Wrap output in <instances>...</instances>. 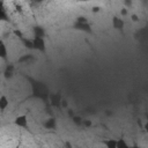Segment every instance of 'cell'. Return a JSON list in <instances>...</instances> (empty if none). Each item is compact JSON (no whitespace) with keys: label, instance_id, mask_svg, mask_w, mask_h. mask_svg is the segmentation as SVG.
<instances>
[{"label":"cell","instance_id":"cell-6","mask_svg":"<svg viewBox=\"0 0 148 148\" xmlns=\"http://www.w3.org/2000/svg\"><path fill=\"white\" fill-rule=\"evenodd\" d=\"M44 126H45V128H47V130H54V128L57 127L56 119H53V118L47 119V120L44 123Z\"/></svg>","mask_w":148,"mask_h":148},{"label":"cell","instance_id":"cell-9","mask_svg":"<svg viewBox=\"0 0 148 148\" xmlns=\"http://www.w3.org/2000/svg\"><path fill=\"white\" fill-rule=\"evenodd\" d=\"M0 57H1V59L7 58V49H6V45L3 42L0 43Z\"/></svg>","mask_w":148,"mask_h":148},{"label":"cell","instance_id":"cell-3","mask_svg":"<svg viewBox=\"0 0 148 148\" xmlns=\"http://www.w3.org/2000/svg\"><path fill=\"white\" fill-rule=\"evenodd\" d=\"M112 27L116 29V30H119V31H124V27H125V22H124V20L121 18V17H119V16H117V15H114L113 17H112Z\"/></svg>","mask_w":148,"mask_h":148},{"label":"cell","instance_id":"cell-4","mask_svg":"<svg viewBox=\"0 0 148 148\" xmlns=\"http://www.w3.org/2000/svg\"><path fill=\"white\" fill-rule=\"evenodd\" d=\"M14 124L17 127L21 128H27L28 127V117L25 114H20L14 119Z\"/></svg>","mask_w":148,"mask_h":148},{"label":"cell","instance_id":"cell-14","mask_svg":"<svg viewBox=\"0 0 148 148\" xmlns=\"http://www.w3.org/2000/svg\"><path fill=\"white\" fill-rule=\"evenodd\" d=\"M91 12H92V13H97V12H99V7H98V6H94V7L91 8Z\"/></svg>","mask_w":148,"mask_h":148},{"label":"cell","instance_id":"cell-11","mask_svg":"<svg viewBox=\"0 0 148 148\" xmlns=\"http://www.w3.org/2000/svg\"><path fill=\"white\" fill-rule=\"evenodd\" d=\"M128 145L125 142L124 139H118L117 140V148H127Z\"/></svg>","mask_w":148,"mask_h":148},{"label":"cell","instance_id":"cell-17","mask_svg":"<svg viewBox=\"0 0 148 148\" xmlns=\"http://www.w3.org/2000/svg\"><path fill=\"white\" fill-rule=\"evenodd\" d=\"M145 130H146V132L148 133V120H147V123L145 124Z\"/></svg>","mask_w":148,"mask_h":148},{"label":"cell","instance_id":"cell-12","mask_svg":"<svg viewBox=\"0 0 148 148\" xmlns=\"http://www.w3.org/2000/svg\"><path fill=\"white\" fill-rule=\"evenodd\" d=\"M73 121L76 124V125H81L83 123V120L80 118V117H73Z\"/></svg>","mask_w":148,"mask_h":148},{"label":"cell","instance_id":"cell-16","mask_svg":"<svg viewBox=\"0 0 148 148\" xmlns=\"http://www.w3.org/2000/svg\"><path fill=\"white\" fill-rule=\"evenodd\" d=\"M125 3H126L127 6H131V5H132V1H131V0H125Z\"/></svg>","mask_w":148,"mask_h":148},{"label":"cell","instance_id":"cell-5","mask_svg":"<svg viewBox=\"0 0 148 148\" xmlns=\"http://www.w3.org/2000/svg\"><path fill=\"white\" fill-rule=\"evenodd\" d=\"M8 105H9L8 98H7L5 95H1V96H0V110H1V111H5Z\"/></svg>","mask_w":148,"mask_h":148},{"label":"cell","instance_id":"cell-8","mask_svg":"<svg viewBox=\"0 0 148 148\" xmlns=\"http://www.w3.org/2000/svg\"><path fill=\"white\" fill-rule=\"evenodd\" d=\"M108 148H117V140L114 139H108L103 142Z\"/></svg>","mask_w":148,"mask_h":148},{"label":"cell","instance_id":"cell-2","mask_svg":"<svg viewBox=\"0 0 148 148\" xmlns=\"http://www.w3.org/2000/svg\"><path fill=\"white\" fill-rule=\"evenodd\" d=\"M32 42H34V49H36L37 51H40V52H45L46 46H45V39L44 38H42V37H34Z\"/></svg>","mask_w":148,"mask_h":148},{"label":"cell","instance_id":"cell-1","mask_svg":"<svg viewBox=\"0 0 148 148\" xmlns=\"http://www.w3.org/2000/svg\"><path fill=\"white\" fill-rule=\"evenodd\" d=\"M75 30L83 31V32H92V29L88 22V18L86 16H77L74 24H73Z\"/></svg>","mask_w":148,"mask_h":148},{"label":"cell","instance_id":"cell-13","mask_svg":"<svg viewBox=\"0 0 148 148\" xmlns=\"http://www.w3.org/2000/svg\"><path fill=\"white\" fill-rule=\"evenodd\" d=\"M131 20H132L133 22H138V21H139V16H138L136 14H132V15H131Z\"/></svg>","mask_w":148,"mask_h":148},{"label":"cell","instance_id":"cell-19","mask_svg":"<svg viewBox=\"0 0 148 148\" xmlns=\"http://www.w3.org/2000/svg\"><path fill=\"white\" fill-rule=\"evenodd\" d=\"M86 1H87V0H86Z\"/></svg>","mask_w":148,"mask_h":148},{"label":"cell","instance_id":"cell-7","mask_svg":"<svg viewBox=\"0 0 148 148\" xmlns=\"http://www.w3.org/2000/svg\"><path fill=\"white\" fill-rule=\"evenodd\" d=\"M34 36L35 37H42V38H44L45 37V30L42 27H35L34 28Z\"/></svg>","mask_w":148,"mask_h":148},{"label":"cell","instance_id":"cell-10","mask_svg":"<svg viewBox=\"0 0 148 148\" xmlns=\"http://www.w3.org/2000/svg\"><path fill=\"white\" fill-rule=\"evenodd\" d=\"M22 42H23V44H24L25 47H28V49H34V42H32V39L22 38Z\"/></svg>","mask_w":148,"mask_h":148},{"label":"cell","instance_id":"cell-18","mask_svg":"<svg viewBox=\"0 0 148 148\" xmlns=\"http://www.w3.org/2000/svg\"><path fill=\"white\" fill-rule=\"evenodd\" d=\"M147 120H148V114H147Z\"/></svg>","mask_w":148,"mask_h":148},{"label":"cell","instance_id":"cell-15","mask_svg":"<svg viewBox=\"0 0 148 148\" xmlns=\"http://www.w3.org/2000/svg\"><path fill=\"white\" fill-rule=\"evenodd\" d=\"M120 14H121L123 16H125V15H127V10H126V8H123V9L120 10Z\"/></svg>","mask_w":148,"mask_h":148}]
</instances>
